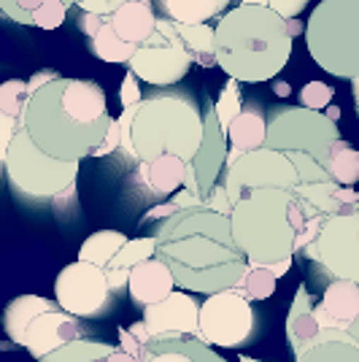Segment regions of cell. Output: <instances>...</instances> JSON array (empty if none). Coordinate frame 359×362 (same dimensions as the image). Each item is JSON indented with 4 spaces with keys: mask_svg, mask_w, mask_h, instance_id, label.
Instances as JSON below:
<instances>
[{
    "mask_svg": "<svg viewBox=\"0 0 359 362\" xmlns=\"http://www.w3.org/2000/svg\"><path fill=\"white\" fill-rule=\"evenodd\" d=\"M157 257L176 276V287L195 295L235 289L249 259L233 238L230 216L197 206L179 211L157 227Z\"/></svg>",
    "mask_w": 359,
    "mask_h": 362,
    "instance_id": "1",
    "label": "cell"
},
{
    "mask_svg": "<svg viewBox=\"0 0 359 362\" xmlns=\"http://www.w3.org/2000/svg\"><path fill=\"white\" fill-rule=\"evenodd\" d=\"M114 124L108 117L105 92L90 78H54L30 95L22 127L35 146L62 163H81L103 146Z\"/></svg>",
    "mask_w": 359,
    "mask_h": 362,
    "instance_id": "2",
    "label": "cell"
},
{
    "mask_svg": "<svg viewBox=\"0 0 359 362\" xmlns=\"http://www.w3.org/2000/svg\"><path fill=\"white\" fill-rule=\"evenodd\" d=\"M292 41L284 16L238 3L216 22V62L240 84L273 81L292 57Z\"/></svg>",
    "mask_w": 359,
    "mask_h": 362,
    "instance_id": "3",
    "label": "cell"
},
{
    "mask_svg": "<svg viewBox=\"0 0 359 362\" xmlns=\"http://www.w3.org/2000/svg\"><path fill=\"white\" fill-rule=\"evenodd\" d=\"M230 222L249 265L268 268L295 257L298 233L308 222V203L289 189H254L235 206Z\"/></svg>",
    "mask_w": 359,
    "mask_h": 362,
    "instance_id": "4",
    "label": "cell"
},
{
    "mask_svg": "<svg viewBox=\"0 0 359 362\" xmlns=\"http://www.w3.org/2000/svg\"><path fill=\"white\" fill-rule=\"evenodd\" d=\"M206 138V111L192 90H163L133 106V151L138 163L176 154L192 163Z\"/></svg>",
    "mask_w": 359,
    "mask_h": 362,
    "instance_id": "5",
    "label": "cell"
},
{
    "mask_svg": "<svg viewBox=\"0 0 359 362\" xmlns=\"http://www.w3.org/2000/svg\"><path fill=\"white\" fill-rule=\"evenodd\" d=\"M314 62L335 78H359V0H322L305 25Z\"/></svg>",
    "mask_w": 359,
    "mask_h": 362,
    "instance_id": "6",
    "label": "cell"
},
{
    "mask_svg": "<svg viewBox=\"0 0 359 362\" xmlns=\"http://www.w3.org/2000/svg\"><path fill=\"white\" fill-rule=\"evenodd\" d=\"M3 170L16 195L30 200H60L73 195L78 163H62L35 146L25 127H19L8 151L3 154Z\"/></svg>",
    "mask_w": 359,
    "mask_h": 362,
    "instance_id": "7",
    "label": "cell"
},
{
    "mask_svg": "<svg viewBox=\"0 0 359 362\" xmlns=\"http://www.w3.org/2000/svg\"><path fill=\"white\" fill-rule=\"evenodd\" d=\"M341 141V130L329 114L302 106H276L268 111V149L305 151L327 168L332 146Z\"/></svg>",
    "mask_w": 359,
    "mask_h": 362,
    "instance_id": "8",
    "label": "cell"
},
{
    "mask_svg": "<svg viewBox=\"0 0 359 362\" xmlns=\"http://www.w3.org/2000/svg\"><path fill=\"white\" fill-rule=\"evenodd\" d=\"M222 184L227 187L230 200L238 206L243 197L254 189H289L295 192L300 187L298 168L292 165L289 154L276 149H262L243 154L238 163L225 168Z\"/></svg>",
    "mask_w": 359,
    "mask_h": 362,
    "instance_id": "9",
    "label": "cell"
},
{
    "mask_svg": "<svg viewBox=\"0 0 359 362\" xmlns=\"http://www.w3.org/2000/svg\"><path fill=\"white\" fill-rule=\"evenodd\" d=\"M192 62L195 60L187 52V46L181 44L176 25L167 16H160L157 33L143 46H138L135 57L130 60V71L143 84L167 90V87L179 84L181 78L189 74Z\"/></svg>",
    "mask_w": 359,
    "mask_h": 362,
    "instance_id": "10",
    "label": "cell"
},
{
    "mask_svg": "<svg viewBox=\"0 0 359 362\" xmlns=\"http://www.w3.org/2000/svg\"><path fill=\"white\" fill-rule=\"evenodd\" d=\"M254 332V308L238 289L208 295L200 305V341L206 346L238 349Z\"/></svg>",
    "mask_w": 359,
    "mask_h": 362,
    "instance_id": "11",
    "label": "cell"
},
{
    "mask_svg": "<svg viewBox=\"0 0 359 362\" xmlns=\"http://www.w3.org/2000/svg\"><path fill=\"white\" fill-rule=\"evenodd\" d=\"M54 300L65 314L78 319L100 317L111 300V284L103 268L76 259L57 273Z\"/></svg>",
    "mask_w": 359,
    "mask_h": 362,
    "instance_id": "12",
    "label": "cell"
},
{
    "mask_svg": "<svg viewBox=\"0 0 359 362\" xmlns=\"http://www.w3.org/2000/svg\"><path fill=\"white\" fill-rule=\"evenodd\" d=\"M332 279L359 284V214L329 216L316 246L308 252Z\"/></svg>",
    "mask_w": 359,
    "mask_h": 362,
    "instance_id": "13",
    "label": "cell"
},
{
    "mask_svg": "<svg viewBox=\"0 0 359 362\" xmlns=\"http://www.w3.org/2000/svg\"><path fill=\"white\" fill-rule=\"evenodd\" d=\"M203 111H206V138H203V146L197 151V157L189 163L184 189L195 192L206 203L208 192L219 184V176L225 173L227 168L230 138H227V130L222 127L219 117H216V103L211 100L208 95L203 100Z\"/></svg>",
    "mask_w": 359,
    "mask_h": 362,
    "instance_id": "14",
    "label": "cell"
},
{
    "mask_svg": "<svg viewBox=\"0 0 359 362\" xmlns=\"http://www.w3.org/2000/svg\"><path fill=\"white\" fill-rule=\"evenodd\" d=\"M200 305L192 292L176 289L170 298L163 303H154L149 308H143V322L149 327L151 338H163V335H200Z\"/></svg>",
    "mask_w": 359,
    "mask_h": 362,
    "instance_id": "15",
    "label": "cell"
},
{
    "mask_svg": "<svg viewBox=\"0 0 359 362\" xmlns=\"http://www.w3.org/2000/svg\"><path fill=\"white\" fill-rule=\"evenodd\" d=\"M286 338H289L292 354H295V360H298L308 349L319 346V344H327V341H348V338H354V335H351V332H341V330H324L319 317H316L308 289H305V284H300L298 292H295V300L289 305Z\"/></svg>",
    "mask_w": 359,
    "mask_h": 362,
    "instance_id": "16",
    "label": "cell"
},
{
    "mask_svg": "<svg viewBox=\"0 0 359 362\" xmlns=\"http://www.w3.org/2000/svg\"><path fill=\"white\" fill-rule=\"evenodd\" d=\"M81 338V322L73 314H65V311H49L41 314L30 325L28 338H25V349L30 351L38 362H44L49 354H54L57 349L68 346Z\"/></svg>",
    "mask_w": 359,
    "mask_h": 362,
    "instance_id": "17",
    "label": "cell"
},
{
    "mask_svg": "<svg viewBox=\"0 0 359 362\" xmlns=\"http://www.w3.org/2000/svg\"><path fill=\"white\" fill-rule=\"evenodd\" d=\"M314 311L324 330L348 332V327L359 322V284L332 279L324 287L322 300L314 305Z\"/></svg>",
    "mask_w": 359,
    "mask_h": 362,
    "instance_id": "18",
    "label": "cell"
},
{
    "mask_svg": "<svg viewBox=\"0 0 359 362\" xmlns=\"http://www.w3.org/2000/svg\"><path fill=\"white\" fill-rule=\"evenodd\" d=\"M189 163H184L176 154H163L151 163H138L133 181L151 197H173L187 184Z\"/></svg>",
    "mask_w": 359,
    "mask_h": 362,
    "instance_id": "19",
    "label": "cell"
},
{
    "mask_svg": "<svg viewBox=\"0 0 359 362\" xmlns=\"http://www.w3.org/2000/svg\"><path fill=\"white\" fill-rule=\"evenodd\" d=\"M127 292H130L135 305L149 308V305L163 303L165 298H170L176 292V276L160 257H151V259L141 262L138 268L130 271Z\"/></svg>",
    "mask_w": 359,
    "mask_h": 362,
    "instance_id": "20",
    "label": "cell"
},
{
    "mask_svg": "<svg viewBox=\"0 0 359 362\" xmlns=\"http://www.w3.org/2000/svg\"><path fill=\"white\" fill-rule=\"evenodd\" d=\"M227 138H230L227 165L238 163L243 154L262 149L268 144V117L259 100H246L240 117L227 127Z\"/></svg>",
    "mask_w": 359,
    "mask_h": 362,
    "instance_id": "21",
    "label": "cell"
},
{
    "mask_svg": "<svg viewBox=\"0 0 359 362\" xmlns=\"http://www.w3.org/2000/svg\"><path fill=\"white\" fill-rule=\"evenodd\" d=\"M111 19V28L117 30L122 41L135 46H143L157 33V3L151 0H127L122 8H117Z\"/></svg>",
    "mask_w": 359,
    "mask_h": 362,
    "instance_id": "22",
    "label": "cell"
},
{
    "mask_svg": "<svg viewBox=\"0 0 359 362\" xmlns=\"http://www.w3.org/2000/svg\"><path fill=\"white\" fill-rule=\"evenodd\" d=\"M295 192L302 200H308L316 211H322L324 216L359 214V192L354 187H341L335 181H322V184H300Z\"/></svg>",
    "mask_w": 359,
    "mask_h": 362,
    "instance_id": "23",
    "label": "cell"
},
{
    "mask_svg": "<svg viewBox=\"0 0 359 362\" xmlns=\"http://www.w3.org/2000/svg\"><path fill=\"white\" fill-rule=\"evenodd\" d=\"M49 311H60L57 300H46L41 295H19V298H14L6 305V314H3V325H6L8 338L19 346H25L30 325L41 314H49Z\"/></svg>",
    "mask_w": 359,
    "mask_h": 362,
    "instance_id": "24",
    "label": "cell"
},
{
    "mask_svg": "<svg viewBox=\"0 0 359 362\" xmlns=\"http://www.w3.org/2000/svg\"><path fill=\"white\" fill-rule=\"evenodd\" d=\"M233 0H157L163 16L179 25H208V19L227 14Z\"/></svg>",
    "mask_w": 359,
    "mask_h": 362,
    "instance_id": "25",
    "label": "cell"
},
{
    "mask_svg": "<svg viewBox=\"0 0 359 362\" xmlns=\"http://www.w3.org/2000/svg\"><path fill=\"white\" fill-rule=\"evenodd\" d=\"M173 25H176L181 44L192 54L195 65H200V68L219 65L216 62V28H211V25H179V22H173Z\"/></svg>",
    "mask_w": 359,
    "mask_h": 362,
    "instance_id": "26",
    "label": "cell"
},
{
    "mask_svg": "<svg viewBox=\"0 0 359 362\" xmlns=\"http://www.w3.org/2000/svg\"><path fill=\"white\" fill-rule=\"evenodd\" d=\"M130 241L124 233L119 230H98L92 233L87 241L81 243L78 249V259L81 262H90V265H98V268H108L114 262V257L124 249V243Z\"/></svg>",
    "mask_w": 359,
    "mask_h": 362,
    "instance_id": "27",
    "label": "cell"
},
{
    "mask_svg": "<svg viewBox=\"0 0 359 362\" xmlns=\"http://www.w3.org/2000/svg\"><path fill=\"white\" fill-rule=\"evenodd\" d=\"M151 354H165V351H176L184 354L192 362H227L225 357H219L211 346H206L200 338H189V335H163L151 341Z\"/></svg>",
    "mask_w": 359,
    "mask_h": 362,
    "instance_id": "28",
    "label": "cell"
},
{
    "mask_svg": "<svg viewBox=\"0 0 359 362\" xmlns=\"http://www.w3.org/2000/svg\"><path fill=\"white\" fill-rule=\"evenodd\" d=\"M327 173H329V181H335V184H341V187H354L359 181V151L354 149L346 138H341V141L332 146Z\"/></svg>",
    "mask_w": 359,
    "mask_h": 362,
    "instance_id": "29",
    "label": "cell"
},
{
    "mask_svg": "<svg viewBox=\"0 0 359 362\" xmlns=\"http://www.w3.org/2000/svg\"><path fill=\"white\" fill-rule=\"evenodd\" d=\"M90 44H92V54H95L98 60L117 62V65H122V62H127V65H130V60H133L135 52H138V46L127 44V41H122L119 35H117V30L111 28V19L105 22L103 30L98 33Z\"/></svg>",
    "mask_w": 359,
    "mask_h": 362,
    "instance_id": "30",
    "label": "cell"
},
{
    "mask_svg": "<svg viewBox=\"0 0 359 362\" xmlns=\"http://www.w3.org/2000/svg\"><path fill=\"white\" fill-rule=\"evenodd\" d=\"M117 351L111 344H100V341H90V338H78L68 346L57 349L54 354H49L44 362H98L105 360Z\"/></svg>",
    "mask_w": 359,
    "mask_h": 362,
    "instance_id": "31",
    "label": "cell"
},
{
    "mask_svg": "<svg viewBox=\"0 0 359 362\" xmlns=\"http://www.w3.org/2000/svg\"><path fill=\"white\" fill-rule=\"evenodd\" d=\"M151 257H157V235H146V238H133L124 243L119 255L114 257V262L105 271H133L141 262H146Z\"/></svg>",
    "mask_w": 359,
    "mask_h": 362,
    "instance_id": "32",
    "label": "cell"
},
{
    "mask_svg": "<svg viewBox=\"0 0 359 362\" xmlns=\"http://www.w3.org/2000/svg\"><path fill=\"white\" fill-rule=\"evenodd\" d=\"M298 362H359V344L357 338L348 341H327L319 346L308 349Z\"/></svg>",
    "mask_w": 359,
    "mask_h": 362,
    "instance_id": "33",
    "label": "cell"
},
{
    "mask_svg": "<svg viewBox=\"0 0 359 362\" xmlns=\"http://www.w3.org/2000/svg\"><path fill=\"white\" fill-rule=\"evenodd\" d=\"M276 276L268 271V268H257V265H249L246 276L240 279L238 289L246 300H268L270 295L276 292Z\"/></svg>",
    "mask_w": 359,
    "mask_h": 362,
    "instance_id": "34",
    "label": "cell"
},
{
    "mask_svg": "<svg viewBox=\"0 0 359 362\" xmlns=\"http://www.w3.org/2000/svg\"><path fill=\"white\" fill-rule=\"evenodd\" d=\"M30 100V90H28V81H19V78H11L0 87V114L6 117H14V119L22 122V114H25V106Z\"/></svg>",
    "mask_w": 359,
    "mask_h": 362,
    "instance_id": "35",
    "label": "cell"
},
{
    "mask_svg": "<svg viewBox=\"0 0 359 362\" xmlns=\"http://www.w3.org/2000/svg\"><path fill=\"white\" fill-rule=\"evenodd\" d=\"M243 106H246V100H243V92H240V81L227 78L225 90H222V95L216 98V117H219V122H222L225 130L238 119Z\"/></svg>",
    "mask_w": 359,
    "mask_h": 362,
    "instance_id": "36",
    "label": "cell"
},
{
    "mask_svg": "<svg viewBox=\"0 0 359 362\" xmlns=\"http://www.w3.org/2000/svg\"><path fill=\"white\" fill-rule=\"evenodd\" d=\"M289 160H292V165L298 168L300 184H322V181H329L327 168L322 165L319 160H314L311 154H305V151H289Z\"/></svg>",
    "mask_w": 359,
    "mask_h": 362,
    "instance_id": "37",
    "label": "cell"
},
{
    "mask_svg": "<svg viewBox=\"0 0 359 362\" xmlns=\"http://www.w3.org/2000/svg\"><path fill=\"white\" fill-rule=\"evenodd\" d=\"M68 11H71V6L65 0H46L44 6L35 11V16H33V28H38V30H57L65 22Z\"/></svg>",
    "mask_w": 359,
    "mask_h": 362,
    "instance_id": "38",
    "label": "cell"
},
{
    "mask_svg": "<svg viewBox=\"0 0 359 362\" xmlns=\"http://www.w3.org/2000/svg\"><path fill=\"white\" fill-rule=\"evenodd\" d=\"M44 3L46 0H0V8L8 19H14L19 25H33V16ZM65 3L76 6V0H65Z\"/></svg>",
    "mask_w": 359,
    "mask_h": 362,
    "instance_id": "39",
    "label": "cell"
},
{
    "mask_svg": "<svg viewBox=\"0 0 359 362\" xmlns=\"http://www.w3.org/2000/svg\"><path fill=\"white\" fill-rule=\"evenodd\" d=\"M332 95H335V90H332L329 84H324V81H308V84L300 90V106L324 114V108L332 103Z\"/></svg>",
    "mask_w": 359,
    "mask_h": 362,
    "instance_id": "40",
    "label": "cell"
},
{
    "mask_svg": "<svg viewBox=\"0 0 359 362\" xmlns=\"http://www.w3.org/2000/svg\"><path fill=\"white\" fill-rule=\"evenodd\" d=\"M240 3L243 6H265L278 16H284L286 22H292L302 14V8H308L311 0H240Z\"/></svg>",
    "mask_w": 359,
    "mask_h": 362,
    "instance_id": "41",
    "label": "cell"
},
{
    "mask_svg": "<svg viewBox=\"0 0 359 362\" xmlns=\"http://www.w3.org/2000/svg\"><path fill=\"white\" fill-rule=\"evenodd\" d=\"M119 100H122V108L141 106V103L146 100V98H143V92H141V78H138V76H135L133 71H127L124 81H122Z\"/></svg>",
    "mask_w": 359,
    "mask_h": 362,
    "instance_id": "42",
    "label": "cell"
},
{
    "mask_svg": "<svg viewBox=\"0 0 359 362\" xmlns=\"http://www.w3.org/2000/svg\"><path fill=\"white\" fill-rule=\"evenodd\" d=\"M206 206H208L211 211L222 214V216H233V211H235V203L230 200V195H227V187L219 181L213 189L208 192V197H206Z\"/></svg>",
    "mask_w": 359,
    "mask_h": 362,
    "instance_id": "43",
    "label": "cell"
},
{
    "mask_svg": "<svg viewBox=\"0 0 359 362\" xmlns=\"http://www.w3.org/2000/svg\"><path fill=\"white\" fill-rule=\"evenodd\" d=\"M119 349L122 351H127L130 357H135L138 362H149L151 357H154V354H151V349L143 346L138 338H133L127 327H119Z\"/></svg>",
    "mask_w": 359,
    "mask_h": 362,
    "instance_id": "44",
    "label": "cell"
},
{
    "mask_svg": "<svg viewBox=\"0 0 359 362\" xmlns=\"http://www.w3.org/2000/svg\"><path fill=\"white\" fill-rule=\"evenodd\" d=\"M108 22V16H100V14H87V11H81V16H78V30L84 33L87 38H95L98 33L103 30V25Z\"/></svg>",
    "mask_w": 359,
    "mask_h": 362,
    "instance_id": "45",
    "label": "cell"
},
{
    "mask_svg": "<svg viewBox=\"0 0 359 362\" xmlns=\"http://www.w3.org/2000/svg\"><path fill=\"white\" fill-rule=\"evenodd\" d=\"M122 149V124L119 119H114V124H111V130H108V136H105L103 146L95 151L92 157H105V154H114V151Z\"/></svg>",
    "mask_w": 359,
    "mask_h": 362,
    "instance_id": "46",
    "label": "cell"
},
{
    "mask_svg": "<svg viewBox=\"0 0 359 362\" xmlns=\"http://www.w3.org/2000/svg\"><path fill=\"white\" fill-rule=\"evenodd\" d=\"M127 330H130V335L138 338L143 346H151V341H154V338H151V332H149V327H146V322H143V319H141V322H133Z\"/></svg>",
    "mask_w": 359,
    "mask_h": 362,
    "instance_id": "47",
    "label": "cell"
},
{
    "mask_svg": "<svg viewBox=\"0 0 359 362\" xmlns=\"http://www.w3.org/2000/svg\"><path fill=\"white\" fill-rule=\"evenodd\" d=\"M149 362H192L184 354H176V351H165V354H154Z\"/></svg>",
    "mask_w": 359,
    "mask_h": 362,
    "instance_id": "48",
    "label": "cell"
},
{
    "mask_svg": "<svg viewBox=\"0 0 359 362\" xmlns=\"http://www.w3.org/2000/svg\"><path fill=\"white\" fill-rule=\"evenodd\" d=\"M268 271L276 276V279H281V276H286V273L292 271V259H284V262H273V265H268Z\"/></svg>",
    "mask_w": 359,
    "mask_h": 362,
    "instance_id": "49",
    "label": "cell"
},
{
    "mask_svg": "<svg viewBox=\"0 0 359 362\" xmlns=\"http://www.w3.org/2000/svg\"><path fill=\"white\" fill-rule=\"evenodd\" d=\"M103 362H138V360H135V357H130L127 351H122V349H117V351H114L111 357H105Z\"/></svg>",
    "mask_w": 359,
    "mask_h": 362,
    "instance_id": "50",
    "label": "cell"
},
{
    "mask_svg": "<svg viewBox=\"0 0 359 362\" xmlns=\"http://www.w3.org/2000/svg\"><path fill=\"white\" fill-rule=\"evenodd\" d=\"M305 30V28H302V25H300L298 19H292V22H289V33H292V38H295V35H300V33Z\"/></svg>",
    "mask_w": 359,
    "mask_h": 362,
    "instance_id": "51",
    "label": "cell"
},
{
    "mask_svg": "<svg viewBox=\"0 0 359 362\" xmlns=\"http://www.w3.org/2000/svg\"><path fill=\"white\" fill-rule=\"evenodd\" d=\"M351 90H354V103H357V114H359V78L351 81Z\"/></svg>",
    "mask_w": 359,
    "mask_h": 362,
    "instance_id": "52",
    "label": "cell"
},
{
    "mask_svg": "<svg viewBox=\"0 0 359 362\" xmlns=\"http://www.w3.org/2000/svg\"><path fill=\"white\" fill-rule=\"evenodd\" d=\"M348 332H351V335H354V338H357V344H359V322H354V325H351V327H348Z\"/></svg>",
    "mask_w": 359,
    "mask_h": 362,
    "instance_id": "53",
    "label": "cell"
},
{
    "mask_svg": "<svg viewBox=\"0 0 359 362\" xmlns=\"http://www.w3.org/2000/svg\"><path fill=\"white\" fill-rule=\"evenodd\" d=\"M276 92H278V95H281V98H284L286 92H289V87H286V84H276Z\"/></svg>",
    "mask_w": 359,
    "mask_h": 362,
    "instance_id": "54",
    "label": "cell"
},
{
    "mask_svg": "<svg viewBox=\"0 0 359 362\" xmlns=\"http://www.w3.org/2000/svg\"><path fill=\"white\" fill-rule=\"evenodd\" d=\"M238 360H240V362H259V360H254V357H249V354H240Z\"/></svg>",
    "mask_w": 359,
    "mask_h": 362,
    "instance_id": "55",
    "label": "cell"
},
{
    "mask_svg": "<svg viewBox=\"0 0 359 362\" xmlns=\"http://www.w3.org/2000/svg\"><path fill=\"white\" fill-rule=\"evenodd\" d=\"M81 3H87V0H76V6H81Z\"/></svg>",
    "mask_w": 359,
    "mask_h": 362,
    "instance_id": "56",
    "label": "cell"
},
{
    "mask_svg": "<svg viewBox=\"0 0 359 362\" xmlns=\"http://www.w3.org/2000/svg\"><path fill=\"white\" fill-rule=\"evenodd\" d=\"M98 362H103V360H98Z\"/></svg>",
    "mask_w": 359,
    "mask_h": 362,
    "instance_id": "57",
    "label": "cell"
}]
</instances>
